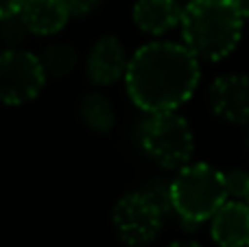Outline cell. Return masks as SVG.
I'll return each instance as SVG.
<instances>
[{
  "mask_svg": "<svg viewBox=\"0 0 249 247\" xmlns=\"http://www.w3.org/2000/svg\"><path fill=\"white\" fill-rule=\"evenodd\" d=\"M123 81L129 101L140 112H175L193 99L201 68L184 44L155 39L129 57Z\"/></svg>",
  "mask_w": 249,
  "mask_h": 247,
  "instance_id": "cell-1",
  "label": "cell"
},
{
  "mask_svg": "<svg viewBox=\"0 0 249 247\" xmlns=\"http://www.w3.org/2000/svg\"><path fill=\"white\" fill-rule=\"evenodd\" d=\"M245 18L230 0H188L181 13V44L199 61H221L236 51Z\"/></svg>",
  "mask_w": 249,
  "mask_h": 247,
  "instance_id": "cell-2",
  "label": "cell"
},
{
  "mask_svg": "<svg viewBox=\"0 0 249 247\" xmlns=\"http://www.w3.org/2000/svg\"><path fill=\"white\" fill-rule=\"evenodd\" d=\"M228 201L223 171L208 162H188L168 184L171 210L188 226L210 221L212 214Z\"/></svg>",
  "mask_w": 249,
  "mask_h": 247,
  "instance_id": "cell-3",
  "label": "cell"
},
{
  "mask_svg": "<svg viewBox=\"0 0 249 247\" xmlns=\"http://www.w3.org/2000/svg\"><path fill=\"white\" fill-rule=\"evenodd\" d=\"M140 147L158 166L177 171L193 160L195 136L179 112L146 114L140 125Z\"/></svg>",
  "mask_w": 249,
  "mask_h": 247,
  "instance_id": "cell-4",
  "label": "cell"
},
{
  "mask_svg": "<svg viewBox=\"0 0 249 247\" xmlns=\"http://www.w3.org/2000/svg\"><path fill=\"white\" fill-rule=\"evenodd\" d=\"M168 208L151 191H133L123 195L112 208V226L116 236L129 247H144L158 239Z\"/></svg>",
  "mask_w": 249,
  "mask_h": 247,
  "instance_id": "cell-5",
  "label": "cell"
},
{
  "mask_svg": "<svg viewBox=\"0 0 249 247\" xmlns=\"http://www.w3.org/2000/svg\"><path fill=\"white\" fill-rule=\"evenodd\" d=\"M48 77L39 55L24 48L0 51V103L20 107L42 94Z\"/></svg>",
  "mask_w": 249,
  "mask_h": 247,
  "instance_id": "cell-6",
  "label": "cell"
},
{
  "mask_svg": "<svg viewBox=\"0 0 249 247\" xmlns=\"http://www.w3.org/2000/svg\"><path fill=\"white\" fill-rule=\"evenodd\" d=\"M210 107L219 118L234 125H249V77L223 74L210 86Z\"/></svg>",
  "mask_w": 249,
  "mask_h": 247,
  "instance_id": "cell-7",
  "label": "cell"
},
{
  "mask_svg": "<svg viewBox=\"0 0 249 247\" xmlns=\"http://www.w3.org/2000/svg\"><path fill=\"white\" fill-rule=\"evenodd\" d=\"M129 64V55L124 51L123 42L114 35L99 37L92 44L86 59V74L94 86L109 88L124 79Z\"/></svg>",
  "mask_w": 249,
  "mask_h": 247,
  "instance_id": "cell-8",
  "label": "cell"
},
{
  "mask_svg": "<svg viewBox=\"0 0 249 247\" xmlns=\"http://www.w3.org/2000/svg\"><path fill=\"white\" fill-rule=\"evenodd\" d=\"M210 234L219 247H247L249 243V204L245 199H228L210 219Z\"/></svg>",
  "mask_w": 249,
  "mask_h": 247,
  "instance_id": "cell-9",
  "label": "cell"
},
{
  "mask_svg": "<svg viewBox=\"0 0 249 247\" xmlns=\"http://www.w3.org/2000/svg\"><path fill=\"white\" fill-rule=\"evenodd\" d=\"M184 7L179 0H136L131 9L133 24L146 35H160L171 33L175 26H179Z\"/></svg>",
  "mask_w": 249,
  "mask_h": 247,
  "instance_id": "cell-10",
  "label": "cell"
},
{
  "mask_svg": "<svg viewBox=\"0 0 249 247\" xmlns=\"http://www.w3.org/2000/svg\"><path fill=\"white\" fill-rule=\"evenodd\" d=\"M20 18L29 33L39 37H53L66 29L70 13L61 0H24Z\"/></svg>",
  "mask_w": 249,
  "mask_h": 247,
  "instance_id": "cell-11",
  "label": "cell"
},
{
  "mask_svg": "<svg viewBox=\"0 0 249 247\" xmlns=\"http://www.w3.org/2000/svg\"><path fill=\"white\" fill-rule=\"evenodd\" d=\"M79 116L88 129L96 134H107L116 125V112H114L112 101L101 92H90L79 103Z\"/></svg>",
  "mask_w": 249,
  "mask_h": 247,
  "instance_id": "cell-12",
  "label": "cell"
},
{
  "mask_svg": "<svg viewBox=\"0 0 249 247\" xmlns=\"http://www.w3.org/2000/svg\"><path fill=\"white\" fill-rule=\"evenodd\" d=\"M39 59H42V66L46 70L48 79H61V77H68L74 70V66H77V51L70 44L57 42L44 48Z\"/></svg>",
  "mask_w": 249,
  "mask_h": 247,
  "instance_id": "cell-13",
  "label": "cell"
},
{
  "mask_svg": "<svg viewBox=\"0 0 249 247\" xmlns=\"http://www.w3.org/2000/svg\"><path fill=\"white\" fill-rule=\"evenodd\" d=\"M26 35H29V29L24 26L20 13L0 20V39L7 44V48H18L22 42H24Z\"/></svg>",
  "mask_w": 249,
  "mask_h": 247,
  "instance_id": "cell-14",
  "label": "cell"
},
{
  "mask_svg": "<svg viewBox=\"0 0 249 247\" xmlns=\"http://www.w3.org/2000/svg\"><path fill=\"white\" fill-rule=\"evenodd\" d=\"M225 177V191H228V199H245L247 188H249V173L243 169L223 171Z\"/></svg>",
  "mask_w": 249,
  "mask_h": 247,
  "instance_id": "cell-15",
  "label": "cell"
},
{
  "mask_svg": "<svg viewBox=\"0 0 249 247\" xmlns=\"http://www.w3.org/2000/svg\"><path fill=\"white\" fill-rule=\"evenodd\" d=\"M68 9L70 18H83V16H90L96 7H99L101 0H61Z\"/></svg>",
  "mask_w": 249,
  "mask_h": 247,
  "instance_id": "cell-16",
  "label": "cell"
},
{
  "mask_svg": "<svg viewBox=\"0 0 249 247\" xmlns=\"http://www.w3.org/2000/svg\"><path fill=\"white\" fill-rule=\"evenodd\" d=\"M24 4V0H0V20L4 18H11V16H18Z\"/></svg>",
  "mask_w": 249,
  "mask_h": 247,
  "instance_id": "cell-17",
  "label": "cell"
},
{
  "mask_svg": "<svg viewBox=\"0 0 249 247\" xmlns=\"http://www.w3.org/2000/svg\"><path fill=\"white\" fill-rule=\"evenodd\" d=\"M243 18H249V0H230Z\"/></svg>",
  "mask_w": 249,
  "mask_h": 247,
  "instance_id": "cell-18",
  "label": "cell"
},
{
  "mask_svg": "<svg viewBox=\"0 0 249 247\" xmlns=\"http://www.w3.org/2000/svg\"><path fill=\"white\" fill-rule=\"evenodd\" d=\"M168 247H201V245L197 241H175V243H171Z\"/></svg>",
  "mask_w": 249,
  "mask_h": 247,
  "instance_id": "cell-19",
  "label": "cell"
},
{
  "mask_svg": "<svg viewBox=\"0 0 249 247\" xmlns=\"http://www.w3.org/2000/svg\"><path fill=\"white\" fill-rule=\"evenodd\" d=\"M245 144H247V151H249V129H247V138H245Z\"/></svg>",
  "mask_w": 249,
  "mask_h": 247,
  "instance_id": "cell-20",
  "label": "cell"
},
{
  "mask_svg": "<svg viewBox=\"0 0 249 247\" xmlns=\"http://www.w3.org/2000/svg\"><path fill=\"white\" fill-rule=\"evenodd\" d=\"M245 201H247V204H249V188H247V195H245Z\"/></svg>",
  "mask_w": 249,
  "mask_h": 247,
  "instance_id": "cell-21",
  "label": "cell"
},
{
  "mask_svg": "<svg viewBox=\"0 0 249 247\" xmlns=\"http://www.w3.org/2000/svg\"><path fill=\"white\" fill-rule=\"evenodd\" d=\"M247 247H249V243H247Z\"/></svg>",
  "mask_w": 249,
  "mask_h": 247,
  "instance_id": "cell-22",
  "label": "cell"
}]
</instances>
